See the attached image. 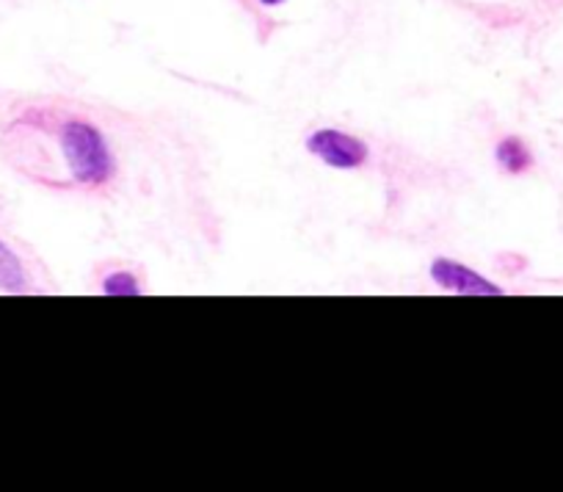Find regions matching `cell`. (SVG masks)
I'll return each mask as SVG.
<instances>
[{
	"label": "cell",
	"mask_w": 563,
	"mask_h": 492,
	"mask_svg": "<svg viewBox=\"0 0 563 492\" xmlns=\"http://www.w3.org/2000/svg\"><path fill=\"white\" fill-rule=\"evenodd\" d=\"M56 139L67 172L78 186L102 188L111 183L113 172H117V161H113L111 147H108L106 136H102L95 122L80 117L62 119L56 128Z\"/></svg>",
	"instance_id": "6da1fadb"
},
{
	"label": "cell",
	"mask_w": 563,
	"mask_h": 492,
	"mask_svg": "<svg viewBox=\"0 0 563 492\" xmlns=\"http://www.w3.org/2000/svg\"><path fill=\"white\" fill-rule=\"evenodd\" d=\"M307 150L316 155L318 161H323L327 166L340 172L360 170L371 161V150L354 133L338 131V128H318L307 136Z\"/></svg>",
	"instance_id": "7a4b0ae2"
},
{
	"label": "cell",
	"mask_w": 563,
	"mask_h": 492,
	"mask_svg": "<svg viewBox=\"0 0 563 492\" xmlns=\"http://www.w3.org/2000/svg\"><path fill=\"white\" fill-rule=\"evenodd\" d=\"M431 280H434L440 288L451 291V294H462V296H503L506 291L500 288L497 283L486 280L484 274L473 272L464 263L451 261V258H437L431 263Z\"/></svg>",
	"instance_id": "3957f363"
},
{
	"label": "cell",
	"mask_w": 563,
	"mask_h": 492,
	"mask_svg": "<svg viewBox=\"0 0 563 492\" xmlns=\"http://www.w3.org/2000/svg\"><path fill=\"white\" fill-rule=\"evenodd\" d=\"M495 158L500 170L508 172V175H525L528 170H533V153H530V147L519 136L500 139L495 147Z\"/></svg>",
	"instance_id": "277c9868"
},
{
	"label": "cell",
	"mask_w": 563,
	"mask_h": 492,
	"mask_svg": "<svg viewBox=\"0 0 563 492\" xmlns=\"http://www.w3.org/2000/svg\"><path fill=\"white\" fill-rule=\"evenodd\" d=\"M29 288V274H25L23 261L12 252V247L0 241V291L7 294H23Z\"/></svg>",
	"instance_id": "5b68a950"
},
{
	"label": "cell",
	"mask_w": 563,
	"mask_h": 492,
	"mask_svg": "<svg viewBox=\"0 0 563 492\" xmlns=\"http://www.w3.org/2000/svg\"><path fill=\"white\" fill-rule=\"evenodd\" d=\"M100 291L108 296H139L141 285L130 272H111L106 280H102Z\"/></svg>",
	"instance_id": "8992f818"
},
{
	"label": "cell",
	"mask_w": 563,
	"mask_h": 492,
	"mask_svg": "<svg viewBox=\"0 0 563 492\" xmlns=\"http://www.w3.org/2000/svg\"><path fill=\"white\" fill-rule=\"evenodd\" d=\"M260 3H265V7H279V3H285V0H260Z\"/></svg>",
	"instance_id": "52a82bcc"
}]
</instances>
